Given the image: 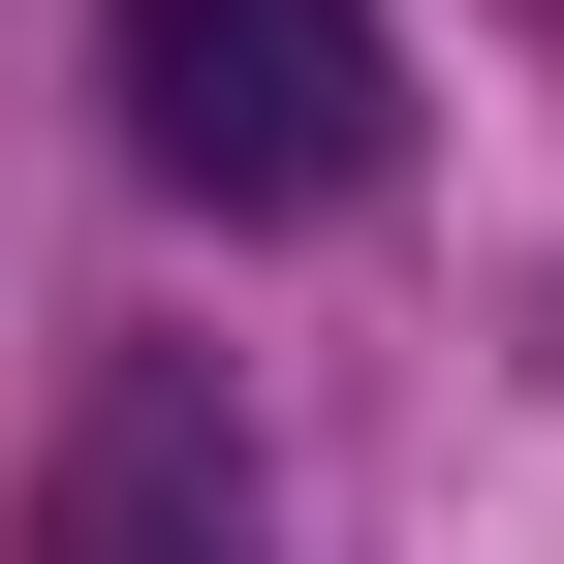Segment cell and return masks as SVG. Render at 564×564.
Listing matches in <instances>:
<instances>
[{"mask_svg": "<svg viewBox=\"0 0 564 564\" xmlns=\"http://www.w3.org/2000/svg\"><path fill=\"white\" fill-rule=\"evenodd\" d=\"M377 126H408L377 0H126V158L220 188V220H345Z\"/></svg>", "mask_w": 564, "mask_h": 564, "instance_id": "1", "label": "cell"}, {"mask_svg": "<svg viewBox=\"0 0 564 564\" xmlns=\"http://www.w3.org/2000/svg\"><path fill=\"white\" fill-rule=\"evenodd\" d=\"M0 564H251V408L188 377V345H158V377H95V408H63V470H32V533H0Z\"/></svg>", "mask_w": 564, "mask_h": 564, "instance_id": "2", "label": "cell"}]
</instances>
